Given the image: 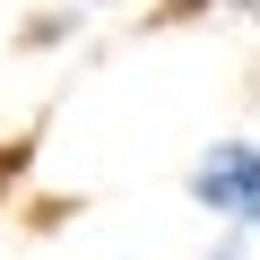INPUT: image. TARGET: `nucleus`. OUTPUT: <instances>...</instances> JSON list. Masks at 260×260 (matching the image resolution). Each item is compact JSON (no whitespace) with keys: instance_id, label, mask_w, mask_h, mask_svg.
I'll return each mask as SVG.
<instances>
[{"instance_id":"obj_1","label":"nucleus","mask_w":260,"mask_h":260,"mask_svg":"<svg viewBox=\"0 0 260 260\" xmlns=\"http://www.w3.org/2000/svg\"><path fill=\"white\" fill-rule=\"evenodd\" d=\"M191 208H208L217 225H234L243 243H260V139H217L191 174H182Z\"/></svg>"},{"instance_id":"obj_2","label":"nucleus","mask_w":260,"mask_h":260,"mask_svg":"<svg viewBox=\"0 0 260 260\" xmlns=\"http://www.w3.org/2000/svg\"><path fill=\"white\" fill-rule=\"evenodd\" d=\"M217 9H234V18H260V0H217Z\"/></svg>"},{"instance_id":"obj_3","label":"nucleus","mask_w":260,"mask_h":260,"mask_svg":"<svg viewBox=\"0 0 260 260\" xmlns=\"http://www.w3.org/2000/svg\"><path fill=\"white\" fill-rule=\"evenodd\" d=\"M87 9H113V0H87Z\"/></svg>"}]
</instances>
